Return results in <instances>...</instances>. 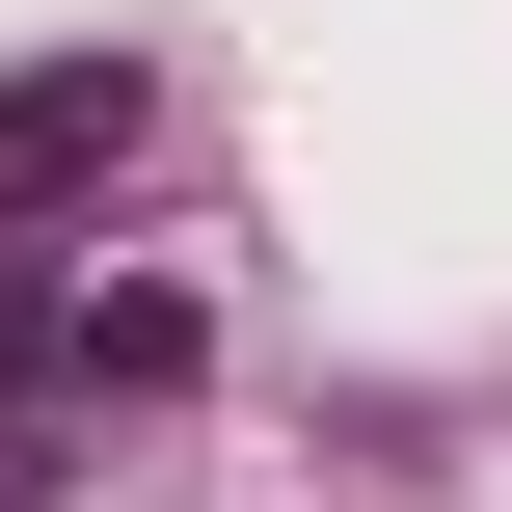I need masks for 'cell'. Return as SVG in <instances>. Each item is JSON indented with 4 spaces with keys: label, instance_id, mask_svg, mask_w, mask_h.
Wrapping results in <instances>:
<instances>
[{
    "label": "cell",
    "instance_id": "obj_1",
    "mask_svg": "<svg viewBox=\"0 0 512 512\" xmlns=\"http://www.w3.org/2000/svg\"><path fill=\"white\" fill-rule=\"evenodd\" d=\"M135 135H162V81H135V54H27V81H0V216H54V189H108Z\"/></svg>",
    "mask_w": 512,
    "mask_h": 512
}]
</instances>
